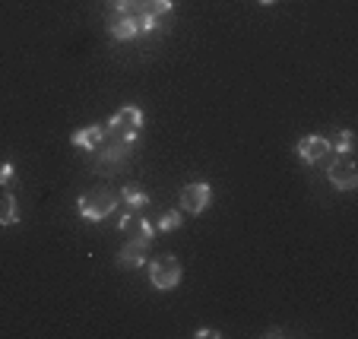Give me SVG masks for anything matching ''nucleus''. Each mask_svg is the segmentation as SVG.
Masks as SVG:
<instances>
[{"label": "nucleus", "instance_id": "nucleus-16", "mask_svg": "<svg viewBox=\"0 0 358 339\" xmlns=\"http://www.w3.org/2000/svg\"><path fill=\"white\" fill-rule=\"evenodd\" d=\"M336 156H352V130H339V143L333 146Z\"/></svg>", "mask_w": 358, "mask_h": 339}, {"label": "nucleus", "instance_id": "nucleus-1", "mask_svg": "<svg viewBox=\"0 0 358 339\" xmlns=\"http://www.w3.org/2000/svg\"><path fill=\"white\" fill-rule=\"evenodd\" d=\"M117 203H121V197L111 187H92L76 200V212L83 219H89V222H101V219H108L117 210Z\"/></svg>", "mask_w": 358, "mask_h": 339}, {"label": "nucleus", "instance_id": "nucleus-15", "mask_svg": "<svg viewBox=\"0 0 358 339\" xmlns=\"http://www.w3.org/2000/svg\"><path fill=\"white\" fill-rule=\"evenodd\" d=\"M175 229H181V210H165L162 219H159V225H156V231L169 235V231H175Z\"/></svg>", "mask_w": 358, "mask_h": 339}, {"label": "nucleus", "instance_id": "nucleus-14", "mask_svg": "<svg viewBox=\"0 0 358 339\" xmlns=\"http://www.w3.org/2000/svg\"><path fill=\"white\" fill-rule=\"evenodd\" d=\"M117 197H121V203L127 206V210H146L149 206V194L143 187H136V184H127Z\"/></svg>", "mask_w": 358, "mask_h": 339}, {"label": "nucleus", "instance_id": "nucleus-18", "mask_svg": "<svg viewBox=\"0 0 358 339\" xmlns=\"http://www.w3.org/2000/svg\"><path fill=\"white\" fill-rule=\"evenodd\" d=\"M108 3L117 13H134V7H136V0H108Z\"/></svg>", "mask_w": 358, "mask_h": 339}, {"label": "nucleus", "instance_id": "nucleus-13", "mask_svg": "<svg viewBox=\"0 0 358 339\" xmlns=\"http://www.w3.org/2000/svg\"><path fill=\"white\" fill-rule=\"evenodd\" d=\"M20 222V206H16V197L7 187L0 190V225H16Z\"/></svg>", "mask_w": 358, "mask_h": 339}, {"label": "nucleus", "instance_id": "nucleus-11", "mask_svg": "<svg viewBox=\"0 0 358 339\" xmlns=\"http://www.w3.org/2000/svg\"><path fill=\"white\" fill-rule=\"evenodd\" d=\"M105 134H108V130L101 127V124H89V127H80L76 130L73 136H70V143H73L76 150H99V143L105 140Z\"/></svg>", "mask_w": 358, "mask_h": 339}, {"label": "nucleus", "instance_id": "nucleus-3", "mask_svg": "<svg viewBox=\"0 0 358 339\" xmlns=\"http://www.w3.org/2000/svg\"><path fill=\"white\" fill-rule=\"evenodd\" d=\"M108 136H115V140H124V143H136V136H140L143 130V111L136 108V105H124L121 111H115V117L108 121Z\"/></svg>", "mask_w": 358, "mask_h": 339}, {"label": "nucleus", "instance_id": "nucleus-5", "mask_svg": "<svg viewBox=\"0 0 358 339\" xmlns=\"http://www.w3.org/2000/svg\"><path fill=\"white\" fill-rule=\"evenodd\" d=\"M213 203V187L206 181H190L181 187V210L187 212V216H200V212H206Z\"/></svg>", "mask_w": 358, "mask_h": 339}, {"label": "nucleus", "instance_id": "nucleus-6", "mask_svg": "<svg viewBox=\"0 0 358 339\" xmlns=\"http://www.w3.org/2000/svg\"><path fill=\"white\" fill-rule=\"evenodd\" d=\"M134 13L140 20V32H156L159 22L171 13V0H136Z\"/></svg>", "mask_w": 358, "mask_h": 339}, {"label": "nucleus", "instance_id": "nucleus-9", "mask_svg": "<svg viewBox=\"0 0 358 339\" xmlns=\"http://www.w3.org/2000/svg\"><path fill=\"white\" fill-rule=\"evenodd\" d=\"M146 260H149V245L136 241V238H127V245L117 251V266L121 270H140Z\"/></svg>", "mask_w": 358, "mask_h": 339}, {"label": "nucleus", "instance_id": "nucleus-12", "mask_svg": "<svg viewBox=\"0 0 358 339\" xmlns=\"http://www.w3.org/2000/svg\"><path fill=\"white\" fill-rule=\"evenodd\" d=\"M111 35H115L117 41H134L136 35H143L136 13H117V20L111 22Z\"/></svg>", "mask_w": 358, "mask_h": 339}, {"label": "nucleus", "instance_id": "nucleus-17", "mask_svg": "<svg viewBox=\"0 0 358 339\" xmlns=\"http://www.w3.org/2000/svg\"><path fill=\"white\" fill-rule=\"evenodd\" d=\"M13 181H16V168H13V162H3V165H0V187H10Z\"/></svg>", "mask_w": 358, "mask_h": 339}, {"label": "nucleus", "instance_id": "nucleus-2", "mask_svg": "<svg viewBox=\"0 0 358 339\" xmlns=\"http://www.w3.org/2000/svg\"><path fill=\"white\" fill-rule=\"evenodd\" d=\"M181 276H184V266H181V260L171 257V254H162V257H156L149 264V282H152L156 292L175 289V285L181 282Z\"/></svg>", "mask_w": 358, "mask_h": 339}, {"label": "nucleus", "instance_id": "nucleus-10", "mask_svg": "<svg viewBox=\"0 0 358 339\" xmlns=\"http://www.w3.org/2000/svg\"><path fill=\"white\" fill-rule=\"evenodd\" d=\"M99 146H105V152H101V162L105 165H121L130 159V150H134V143H124V140H115V136L105 134V140L99 143Z\"/></svg>", "mask_w": 358, "mask_h": 339}, {"label": "nucleus", "instance_id": "nucleus-19", "mask_svg": "<svg viewBox=\"0 0 358 339\" xmlns=\"http://www.w3.org/2000/svg\"><path fill=\"white\" fill-rule=\"evenodd\" d=\"M206 336L216 339V336H219V330H210V326H203V330H196V339H206Z\"/></svg>", "mask_w": 358, "mask_h": 339}, {"label": "nucleus", "instance_id": "nucleus-4", "mask_svg": "<svg viewBox=\"0 0 358 339\" xmlns=\"http://www.w3.org/2000/svg\"><path fill=\"white\" fill-rule=\"evenodd\" d=\"M295 152L304 165H320V168H327V165L333 162V156H336L327 136H301Z\"/></svg>", "mask_w": 358, "mask_h": 339}, {"label": "nucleus", "instance_id": "nucleus-20", "mask_svg": "<svg viewBox=\"0 0 358 339\" xmlns=\"http://www.w3.org/2000/svg\"><path fill=\"white\" fill-rule=\"evenodd\" d=\"M257 3H264V7H270V3H276V0H257Z\"/></svg>", "mask_w": 358, "mask_h": 339}, {"label": "nucleus", "instance_id": "nucleus-7", "mask_svg": "<svg viewBox=\"0 0 358 339\" xmlns=\"http://www.w3.org/2000/svg\"><path fill=\"white\" fill-rule=\"evenodd\" d=\"M327 178L336 190H355L358 187V168L352 165L349 156H333V162L327 165Z\"/></svg>", "mask_w": 358, "mask_h": 339}, {"label": "nucleus", "instance_id": "nucleus-8", "mask_svg": "<svg viewBox=\"0 0 358 339\" xmlns=\"http://www.w3.org/2000/svg\"><path fill=\"white\" fill-rule=\"evenodd\" d=\"M117 229L127 231L130 238H136V241H146V245H152V238H156V229L149 225V219L143 216V210H130L121 216V222H117Z\"/></svg>", "mask_w": 358, "mask_h": 339}]
</instances>
